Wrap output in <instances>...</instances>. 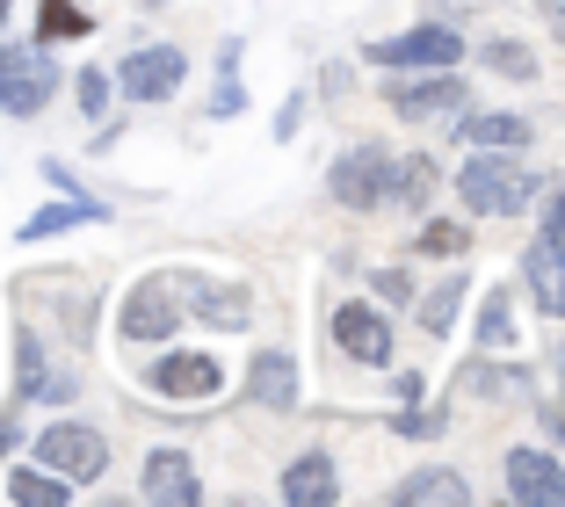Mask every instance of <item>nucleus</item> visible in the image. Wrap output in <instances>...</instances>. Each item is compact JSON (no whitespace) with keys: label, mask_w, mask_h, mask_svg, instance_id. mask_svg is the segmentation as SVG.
Segmentation results:
<instances>
[{"label":"nucleus","mask_w":565,"mask_h":507,"mask_svg":"<svg viewBox=\"0 0 565 507\" xmlns=\"http://www.w3.org/2000/svg\"><path fill=\"white\" fill-rule=\"evenodd\" d=\"M457 197H465L471 218H515L522 203L536 197V175L522 160H508V152H479V160L457 175Z\"/></svg>","instance_id":"nucleus-1"},{"label":"nucleus","mask_w":565,"mask_h":507,"mask_svg":"<svg viewBox=\"0 0 565 507\" xmlns=\"http://www.w3.org/2000/svg\"><path fill=\"white\" fill-rule=\"evenodd\" d=\"M392 181H399V152H384V146H349L341 160L327 167L333 203H349V211H377V203H392Z\"/></svg>","instance_id":"nucleus-2"},{"label":"nucleus","mask_w":565,"mask_h":507,"mask_svg":"<svg viewBox=\"0 0 565 507\" xmlns=\"http://www.w3.org/2000/svg\"><path fill=\"white\" fill-rule=\"evenodd\" d=\"M167 291H174V305H182L189 319H203V327H217V334H247V319H254V297L239 291V283L203 276V268H174Z\"/></svg>","instance_id":"nucleus-3"},{"label":"nucleus","mask_w":565,"mask_h":507,"mask_svg":"<svg viewBox=\"0 0 565 507\" xmlns=\"http://www.w3.org/2000/svg\"><path fill=\"white\" fill-rule=\"evenodd\" d=\"M51 95H58V59L44 44H0V109L36 116Z\"/></svg>","instance_id":"nucleus-4"},{"label":"nucleus","mask_w":565,"mask_h":507,"mask_svg":"<svg viewBox=\"0 0 565 507\" xmlns=\"http://www.w3.org/2000/svg\"><path fill=\"white\" fill-rule=\"evenodd\" d=\"M36 464L58 472V478H73V486H87V478L109 472V442H102L95 427H81V421H51L44 435H36Z\"/></svg>","instance_id":"nucleus-5"},{"label":"nucleus","mask_w":565,"mask_h":507,"mask_svg":"<svg viewBox=\"0 0 565 507\" xmlns=\"http://www.w3.org/2000/svg\"><path fill=\"white\" fill-rule=\"evenodd\" d=\"M465 59V36L457 30H443V22H420V30H406V36H377L370 44V66H384V73H399V66H457Z\"/></svg>","instance_id":"nucleus-6"},{"label":"nucleus","mask_w":565,"mask_h":507,"mask_svg":"<svg viewBox=\"0 0 565 507\" xmlns=\"http://www.w3.org/2000/svg\"><path fill=\"white\" fill-rule=\"evenodd\" d=\"M189 81V59H182V44H138L131 59L117 66V87L131 102H167L174 87Z\"/></svg>","instance_id":"nucleus-7"},{"label":"nucleus","mask_w":565,"mask_h":507,"mask_svg":"<svg viewBox=\"0 0 565 507\" xmlns=\"http://www.w3.org/2000/svg\"><path fill=\"white\" fill-rule=\"evenodd\" d=\"M15 392L44 399V406H66V399L81 392L73 370H58V362L44 356V334H36V327H15Z\"/></svg>","instance_id":"nucleus-8"},{"label":"nucleus","mask_w":565,"mask_h":507,"mask_svg":"<svg viewBox=\"0 0 565 507\" xmlns=\"http://www.w3.org/2000/svg\"><path fill=\"white\" fill-rule=\"evenodd\" d=\"M174 327H182V305H174L167 276H146L131 297H124V311H117V334H124V341H167Z\"/></svg>","instance_id":"nucleus-9"},{"label":"nucleus","mask_w":565,"mask_h":507,"mask_svg":"<svg viewBox=\"0 0 565 507\" xmlns=\"http://www.w3.org/2000/svg\"><path fill=\"white\" fill-rule=\"evenodd\" d=\"M465 109V81L449 66H428V81H399L392 87V116H406V124H443V116Z\"/></svg>","instance_id":"nucleus-10"},{"label":"nucleus","mask_w":565,"mask_h":507,"mask_svg":"<svg viewBox=\"0 0 565 507\" xmlns=\"http://www.w3.org/2000/svg\"><path fill=\"white\" fill-rule=\"evenodd\" d=\"M146 384L160 399H174V406H196V399H217V384H225V370H217L211 356H160L146 370Z\"/></svg>","instance_id":"nucleus-11"},{"label":"nucleus","mask_w":565,"mask_h":507,"mask_svg":"<svg viewBox=\"0 0 565 507\" xmlns=\"http://www.w3.org/2000/svg\"><path fill=\"white\" fill-rule=\"evenodd\" d=\"M138 493L160 500V507H196L203 478H196V464H189V450H152L146 472H138Z\"/></svg>","instance_id":"nucleus-12"},{"label":"nucleus","mask_w":565,"mask_h":507,"mask_svg":"<svg viewBox=\"0 0 565 507\" xmlns=\"http://www.w3.org/2000/svg\"><path fill=\"white\" fill-rule=\"evenodd\" d=\"M333 341H341V356L370 362V370L392 362V327H384L377 305H341V311H333Z\"/></svg>","instance_id":"nucleus-13"},{"label":"nucleus","mask_w":565,"mask_h":507,"mask_svg":"<svg viewBox=\"0 0 565 507\" xmlns=\"http://www.w3.org/2000/svg\"><path fill=\"white\" fill-rule=\"evenodd\" d=\"M508 493L522 507H558L565 500V472L551 450H508Z\"/></svg>","instance_id":"nucleus-14"},{"label":"nucleus","mask_w":565,"mask_h":507,"mask_svg":"<svg viewBox=\"0 0 565 507\" xmlns=\"http://www.w3.org/2000/svg\"><path fill=\"white\" fill-rule=\"evenodd\" d=\"M282 500H290V507H327V500H341V472H333L327 450H305V457L282 472Z\"/></svg>","instance_id":"nucleus-15"},{"label":"nucleus","mask_w":565,"mask_h":507,"mask_svg":"<svg viewBox=\"0 0 565 507\" xmlns=\"http://www.w3.org/2000/svg\"><path fill=\"white\" fill-rule=\"evenodd\" d=\"M247 392L262 399V406L290 413V406H298V362L282 356V348H262V356H254V370H247Z\"/></svg>","instance_id":"nucleus-16"},{"label":"nucleus","mask_w":565,"mask_h":507,"mask_svg":"<svg viewBox=\"0 0 565 507\" xmlns=\"http://www.w3.org/2000/svg\"><path fill=\"white\" fill-rule=\"evenodd\" d=\"M522 268H530L536 305H544L551 319H565V240H551V232H544V240L530 246V262H522Z\"/></svg>","instance_id":"nucleus-17"},{"label":"nucleus","mask_w":565,"mask_h":507,"mask_svg":"<svg viewBox=\"0 0 565 507\" xmlns=\"http://www.w3.org/2000/svg\"><path fill=\"white\" fill-rule=\"evenodd\" d=\"M392 500H399V507H465L471 486L457 472H443V464H428V472L399 478V493H392Z\"/></svg>","instance_id":"nucleus-18"},{"label":"nucleus","mask_w":565,"mask_h":507,"mask_svg":"<svg viewBox=\"0 0 565 507\" xmlns=\"http://www.w3.org/2000/svg\"><path fill=\"white\" fill-rule=\"evenodd\" d=\"M102 203L95 197H66V203H51V211H36V218H22V246H36V240H51V232H73V225H102Z\"/></svg>","instance_id":"nucleus-19"},{"label":"nucleus","mask_w":565,"mask_h":507,"mask_svg":"<svg viewBox=\"0 0 565 507\" xmlns=\"http://www.w3.org/2000/svg\"><path fill=\"white\" fill-rule=\"evenodd\" d=\"M8 500H22V507H66L73 500V478L44 472V464H22V472H8Z\"/></svg>","instance_id":"nucleus-20"},{"label":"nucleus","mask_w":565,"mask_h":507,"mask_svg":"<svg viewBox=\"0 0 565 507\" xmlns=\"http://www.w3.org/2000/svg\"><path fill=\"white\" fill-rule=\"evenodd\" d=\"M465 146H479V152H522V146H530V124H522V116H508V109L471 116V124H465Z\"/></svg>","instance_id":"nucleus-21"},{"label":"nucleus","mask_w":565,"mask_h":507,"mask_svg":"<svg viewBox=\"0 0 565 507\" xmlns=\"http://www.w3.org/2000/svg\"><path fill=\"white\" fill-rule=\"evenodd\" d=\"M457 305H465V276H443L428 297H420V334H428V341H443V334L457 327Z\"/></svg>","instance_id":"nucleus-22"},{"label":"nucleus","mask_w":565,"mask_h":507,"mask_svg":"<svg viewBox=\"0 0 565 507\" xmlns=\"http://www.w3.org/2000/svg\"><path fill=\"white\" fill-rule=\"evenodd\" d=\"M95 22H87V8H73V0H44L36 8V36L44 44H73V36H87Z\"/></svg>","instance_id":"nucleus-23"},{"label":"nucleus","mask_w":565,"mask_h":507,"mask_svg":"<svg viewBox=\"0 0 565 507\" xmlns=\"http://www.w3.org/2000/svg\"><path fill=\"white\" fill-rule=\"evenodd\" d=\"M428 189H435V160H428V152H406V160H399V181H392V197H399L406 211H420V203H428Z\"/></svg>","instance_id":"nucleus-24"},{"label":"nucleus","mask_w":565,"mask_h":507,"mask_svg":"<svg viewBox=\"0 0 565 507\" xmlns=\"http://www.w3.org/2000/svg\"><path fill=\"white\" fill-rule=\"evenodd\" d=\"M479 341H486V348H508V341H515V311H508V291H486V305H479Z\"/></svg>","instance_id":"nucleus-25"},{"label":"nucleus","mask_w":565,"mask_h":507,"mask_svg":"<svg viewBox=\"0 0 565 507\" xmlns=\"http://www.w3.org/2000/svg\"><path fill=\"white\" fill-rule=\"evenodd\" d=\"M486 66H493V73H508V81H530V73H536V59H530L522 44H486Z\"/></svg>","instance_id":"nucleus-26"},{"label":"nucleus","mask_w":565,"mask_h":507,"mask_svg":"<svg viewBox=\"0 0 565 507\" xmlns=\"http://www.w3.org/2000/svg\"><path fill=\"white\" fill-rule=\"evenodd\" d=\"M73 95H81V109H87V116H102V109H109V73L87 66L81 81H73Z\"/></svg>","instance_id":"nucleus-27"},{"label":"nucleus","mask_w":565,"mask_h":507,"mask_svg":"<svg viewBox=\"0 0 565 507\" xmlns=\"http://www.w3.org/2000/svg\"><path fill=\"white\" fill-rule=\"evenodd\" d=\"M457 246H465V225H420V254H457Z\"/></svg>","instance_id":"nucleus-28"},{"label":"nucleus","mask_w":565,"mask_h":507,"mask_svg":"<svg viewBox=\"0 0 565 507\" xmlns=\"http://www.w3.org/2000/svg\"><path fill=\"white\" fill-rule=\"evenodd\" d=\"M377 297H392V305H406V297H414V283H406V268H384V276H377Z\"/></svg>","instance_id":"nucleus-29"},{"label":"nucleus","mask_w":565,"mask_h":507,"mask_svg":"<svg viewBox=\"0 0 565 507\" xmlns=\"http://www.w3.org/2000/svg\"><path fill=\"white\" fill-rule=\"evenodd\" d=\"M544 232H551V240H565V181H558V189H551V211H544Z\"/></svg>","instance_id":"nucleus-30"},{"label":"nucleus","mask_w":565,"mask_h":507,"mask_svg":"<svg viewBox=\"0 0 565 507\" xmlns=\"http://www.w3.org/2000/svg\"><path fill=\"white\" fill-rule=\"evenodd\" d=\"M399 435H443V413H406Z\"/></svg>","instance_id":"nucleus-31"},{"label":"nucleus","mask_w":565,"mask_h":507,"mask_svg":"<svg viewBox=\"0 0 565 507\" xmlns=\"http://www.w3.org/2000/svg\"><path fill=\"white\" fill-rule=\"evenodd\" d=\"M298 116H305V95H290V102H282V116H276V138L298 131Z\"/></svg>","instance_id":"nucleus-32"},{"label":"nucleus","mask_w":565,"mask_h":507,"mask_svg":"<svg viewBox=\"0 0 565 507\" xmlns=\"http://www.w3.org/2000/svg\"><path fill=\"white\" fill-rule=\"evenodd\" d=\"M536 8H544V22H551V30L565 36V0H536Z\"/></svg>","instance_id":"nucleus-33"},{"label":"nucleus","mask_w":565,"mask_h":507,"mask_svg":"<svg viewBox=\"0 0 565 507\" xmlns=\"http://www.w3.org/2000/svg\"><path fill=\"white\" fill-rule=\"evenodd\" d=\"M15 442H22V435H15V421H8V413H0V457H8V450H15Z\"/></svg>","instance_id":"nucleus-34"},{"label":"nucleus","mask_w":565,"mask_h":507,"mask_svg":"<svg viewBox=\"0 0 565 507\" xmlns=\"http://www.w3.org/2000/svg\"><path fill=\"white\" fill-rule=\"evenodd\" d=\"M8 8H15V0H0V22H8Z\"/></svg>","instance_id":"nucleus-35"}]
</instances>
